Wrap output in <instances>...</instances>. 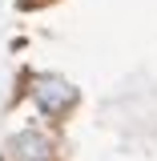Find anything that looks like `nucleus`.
I'll return each mask as SVG.
<instances>
[{
    "label": "nucleus",
    "instance_id": "1",
    "mask_svg": "<svg viewBox=\"0 0 157 161\" xmlns=\"http://www.w3.org/2000/svg\"><path fill=\"white\" fill-rule=\"evenodd\" d=\"M32 97H36V105L44 109V113H60V109H69L73 105V85H64L60 77H40L36 85H32Z\"/></svg>",
    "mask_w": 157,
    "mask_h": 161
},
{
    "label": "nucleus",
    "instance_id": "2",
    "mask_svg": "<svg viewBox=\"0 0 157 161\" xmlns=\"http://www.w3.org/2000/svg\"><path fill=\"white\" fill-rule=\"evenodd\" d=\"M12 153H16V161H48V141L40 137V133H20L16 141H12Z\"/></svg>",
    "mask_w": 157,
    "mask_h": 161
}]
</instances>
